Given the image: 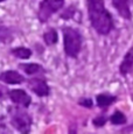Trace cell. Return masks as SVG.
Returning <instances> with one entry per match:
<instances>
[{"label": "cell", "instance_id": "13", "mask_svg": "<svg viewBox=\"0 0 133 134\" xmlns=\"http://www.w3.org/2000/svg\"><path fill=\"white\" fill-rule=\"evenodd\" d=\"M43 40H45L46 44L47 46H53L55 44L56 42H57L58 40V36H57V33H56L55 29H49L47 30V32L45 33V35H43Z\"/></svg>", "mask_w": 133, "mask_h": 134}, {"label": "cell", "instance_id": "19", "mask_svg": "<svg viewBox=\"0 0 133 134\" xmlns=\"http://www.w3.org/2000/svg\"><path fill=\"white\" fill-rule=\"evenodd\" d=\"M2 1H5V0H0V2H2Z\"/></svg>", "mask_w": 133, "mask_h": 134}, {"label": "cell", "instance_id": "12", "mask_svg": "<svg viewBox=\"0 0 133 134\" xmlns=\"http://www.w3.org/2000/svg\"><path fill=\"white\" fill-rule=\"evenodd\" d=\"M12 54L18 58H21V60H27L32 56V51L30 49L25 48V47H18L12 49Z\"/></svg>", "mask_w": 133, "mask_h": 134}, {"label": "cell", "instance_id": "18", "mask_svg": "<svg viewBox=\"0 0 133 134\" xmlns=\"http://www.w3.org/2000/svg\"><path fill=\"white\" fill-rule=\"evenodd\" d=\"M80 105L84 107H88V109H91L92 107V100L90 98H83V99L80 100Z\"/></svg>", "mask_w": 133, "mask_h": 134}, {"label": "cell", "instance_id": "15", "mask_svg": "<svg viewBox=\"0 0 133 134\" xmlns=\"http://www.w3.org/2000/svg\"><path fill=\"white\" fill-rule=\"evenodd\" d=\"M111 122L114 124V125H123V124L126 122V117L121 112L117 111L111 115Z\"/></svg>", "mask_w": 133, "mask_h": 134}, {"label": "cell", "instance_id": "3", "mask_svg": "<svg viewBox=\"0 0 133 134\" xmlns=\"http://www.w3.org/2000/svg\"><path fill=\"white\" fill-rule=\"evenodd\" d=\"M9 112H11V120L14 127L22 133L29 132L30 125H32V118L26 111L21 110L20 107H13L9 110Z\"/></svg>", "mask_w": 133, "mask_h": 134}, {"label": "cell", "instance_id": "17", "mask_svg": "<svg viewBox=\"0 0 133 134\" xmlns=\"http://www.w3.org/2000/svg\"><path fill=\"white\" fill-rule=\"evenodd\" d=\"M105 122H106V118L103 117V115H99V117H97L96 119H93V125L97 126V127H102V126H104Z\"/></svg>", "mask_w": 133, "mask_h": 134}, {"label": "cell", "instance_id": "2", "mask_svg": "<svg viewBox=\"0 0 133 134\" xmlns=\"http://www.w3.org/2000/svg\"><path fill=\"white\" fill-rule=\"evenodd\" d=\"M64 51L69 57H76L82 48V36L80 32L71 27L63 28Z\"/></svg>", "mask_w": 133, "mask_h": 134}, {"label": "cell", "instance_id": "5", "mask_svg": "<svg viewBox=\"0 0 133 134\" xmlns=\"http://www.w3.org/2000/svg\"><path fill=\"white\" fill-rule=\"evenodd\" d=\"M32 91L39 97H46L49 94V86L42 78H33L28 83Z\"/></svg>", "mask_w": 133, "mask_h": 134}, {"label": "cell", "instance_id": "1", "mask_svg": "<svg viewBox=\"0 0 133 134\" xmlns=\"http://www.w3.org/2000/svg\"><path fill=\"white\" fill-rule=\"evenodd\" d=\"M88 1L89 19L97 33L106 35L113 28L111 14L104 6V0H86Z\"/></svg>", "mask_w": 133, "mask_h": 134}, {"label": "cell", "instance_id": "8", "mask_svg": "<svg viewBox=\"0 0 133 134\" xmlns=\"http://www.w3.org/2000/svg\"><path fill=\"white\" fill-rule=\"evenodd\" d=\"M111 2L120 16H123L124 19H131V9H130L129 0H111Z\"/></svg>", "mask_w": 133, "mask_h": 134}, {"label": "cell", "instance_id": "7", "mask_svg": "<svg viewBox=\"0 0 133 134\" xmlns=\"http://www.w3.org/2000/svg\"><path fill=\"white\" fill-rule=\"evenodd\" d=\"M0 81L7 84H20L25 81V78L22 75H20L16 71L8 70L0 74Z\"/></svg>", "mask_w": 133, "mask_h": 134}, {"label": "cell", "instance_id": "14", "mask_svg": "<svg viewBox=\"0 0 133 134\" xmlns=\"http://www.w3.org/2000/svg\"><path fill=\"white\" fill-rule=\"evenodd\" d=\"M9 40H12L11 30L5 26L0 25V43H7Z\"/></svg>", "mask_w": 133, "mask_h": 134}, {"label": "cell", "instance_id": "11", "mask_svg": "<svg viewBox=\"0 0 133 134\" xmlns=\"http://www.w3.org/2000/svg\"><path fill=\"white\" fill-rule=\"evenodd\" d=\"M114 100H116V97L110 96V94H98L96 98L97 105H98L99 107H102V109L110 106Z\"/></svg>", "mask_w": 133, "mask_h": 134}, {"label": "cell", "instance_id": "16", "mask_svg": "<svg viewBox=\"0 0 133 134\" xmlns=\"http://www.w3.org/2000/svg\"><path fill=\"white\" fill-rule=\"evenodd\" d=\"M8 93H9V91L7 90V87L0 84V103L4 102V100L6 99V97L8 96Z\"/></svg>", "mask_w": 133, "mask_h": 134}, {"label": "cell", "instance_id": "4", "mask_svg": "<svg viewBox=\"0 0 133 134\" xmlns=\"http://www.w3.org/2000/svg\"><path fill=\"white\" fill-rule=\"evenodd\" d=\"M63 5H64V0H42L39 7V12H37L39 20L41 22L48 21V19L54 13L62 8Z\"/></svg>", "mask_w": 133, "mask_h": 134}, {"label": "cell", "instance_id": "6", "mask_svg": "<svg viewBox=\"0 0 133 134\" xmlns=\"http://www.w3.org/2000/svg\"><path fill=\"white\" fill-rule=\"evenodd\" d=\"M8 97L11 98V100L13 103L22 107H28L30 105V103H32L30 97L24 90H12V91H9Z\"/></svg>", "mask_w": 133, "mask_h": 134}, {"label": "cell", "instance_id": "10", "mask_svg": "<svg viewBox=\"0 0 133 134\" xmlns=\"http://www.w3.org/2000/svg\"><path fill=\"white\" fill-rule=\"evenodd\" d=\"M20 69L25 71L28 75H35V74H40L43 72V68L41 65L36 63H25V64H20L19 65Z\"/></svg>", "mask_w": 133, "mask_h": 134}, {"label": "cell", "instance_id": "9", "mask_svg": "<svg viewBox=\"0 0 133 134\" xmlns=\"http://www.w3.org/2000/svg\"><path fill=\"white\" fill-rule=\"evenodd\" d=\"M133 68V47L129 49V51L126 53V55L123 58V62L119 66V70L121 75H127L131 72Z\"/></svg>", "mask_w": 133, "mask_h": 134}]
</instances>
